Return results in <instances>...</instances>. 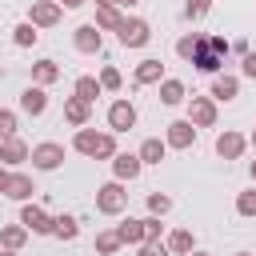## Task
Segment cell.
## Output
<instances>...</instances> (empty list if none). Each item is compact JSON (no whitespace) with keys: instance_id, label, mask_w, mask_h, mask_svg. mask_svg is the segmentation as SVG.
Instances as JSON below:
<instances>
[{"instance_id":"cell-36","label":"cell","mask_w":256,"mask_h":256,"mask_svg":"<svg viewBox=\"0 0 256 256\" xmlns=\"http://www.w3.org/2000/svg\"><path fill=\"white\" fill-rule=\"evenodd\" d=\"M120 84H124V80H120L116 68H104V72H100V88H104V92H116Z\"/></svg>"},{"instance_id":"cell-29","label":"cell","mask_w":256,"mask_h":256,"mask_svg":"<svg viewBox=\"0 0 256 256\" xmlns=\"http://www.w3.org/2000/svg\"><path fill=\"white\" fill-rule=\"evenodd\" d=\"M12 40H16V48H32L36 40H40V32L24 20V24H16V32H12Z\"/></svg>"},{"instance_id":"cell-43","label":"cell","mask_w":256,"mask_h":256,"mask_svg":"<svg viewBox=\"0 0 256 256\" xmlns=\"http://www.w3.org/2000/svg\"><path fill=\"white\" fill-rule=\"evenodd\" d=\"M116 4H124V8H132V4H140V0H116Z\"/></svg>"},{"instance_id":"cell-32","label":"cell","mask_w":256,"mask_h":256,"mask_svg":"<svg viewBox=\"0 0 256 256\" xmlns=\"http://www.w3.org/2000/svg\"><path fill=\"white\" fill-rule=\"evenodd\" d=\"M140 224H144V244H160V232H164L160 216H144Z\"/></svg>"},{"instance_id":"cell-7","label":"cell","mask_w":256,"mask_h":256,"mask_svg":"<svg viewBox=\"0 0 256 256\" xmlns=\"http://www.w3.org/2000/svg\"><path fill=\"white\" fill-rule=\"evenodd\" d=\"M72 44H76V52H84V56H96V52L104 48V32H100L96 24H80V28L72 32Z\"/></svg>"},{"instance_id":"cell-34","label":"cell","mask_w":256,"mask_h":256,"mask_svg":"<svg viewBox=\"0 0 256 256\" xmlns=\"http://www.w3.org/2000/svg\"><path fill=\"white\" fill-rule=\"evenodd\" d=\"M16 136V112L0 108V140H12Z\"/></svg>"},{"instance_id":"cell-40","label":"cell","mask_w":256,"mask_h":256,"mask_svg":"<svg viewBox=\"0 0 256 256\" xmlns=\"http://www.w3.org/2000/svg\"><path fill=\"white\" fill-rule=\"evenodd\" d=\"M8 180H12V172H8V168H4V164H0V196H4V192H8Z\"/></svg>"},{"instance_id":"cell-10","label":"cell","mask_w":256,"mask_h":256,"mask_svg":"<svg viewBox=\"0 0 256 256\" xmlns=\"http://www.w3.org/2000/svg\"><path fill=\"white\" fill-rule=\"evenodd\" d=\"M132 124H136V108H132L128 100H116V104L108 108V128H112V132H128Z\"/></svg>"},{"instance_id":"cell-14","label":"cell","mask_w":256,"mask_h":256,"mask_svg":"<svg viewBox=\"0 0 256 256\" xmlns=\"http://www.w3.org/2000/svg\"><path fill=\"white\" fill-rule=\"evenodd\" d=\"M20 108H24L28 116H44V108H48V92H44L40 84L24 88V92H20Z\"/></svg>"},{"instance_id":"cell-16","label":"cell","mask_w":256,"mask_h":256,"mask_svg":"<svg viewBox=\"0 0 256 256\" xmlns=\"http://www.w3.org/2000/svg\"><path fill=\"white\" fill-rule=\"evenodd\" d=\"M28 152H32V148H28L24 140H16V136H12V140H0V164H24Z\"/></svg>"},{"instance_id":"cell-8","label":"cell","mask_w":256,"mask_h":256,"mask_svg":"<svg viewBox=\"0 0 256 256\" xmlns=\"http://www.w3.org/2000/svg\"><path fill=\"white\" fill-rule=\"evenodd\" d=\"M20 224H24L28 232H36V236H48V232H52V216H48L40 204H24V208H20Z\"/></svg>"},{"instance_id":"cell-42","label":"cell","mask_w":256,"mask_h":256,"mask_svg":"<svg viewBox=\"0 0 256 256\" xmlns=\"http://www.w3.org/2000/svg\"><path fill=\"white\" fill-rule=\"evenodd\" d=\"M108 4H112V8H116V0H96V8H108Z\"/></svg>"},{"instance_id":"cell-22","label":"cell","mask_w":256,"mask_h":256,"mask_svg":"<svg viewBox=\"0 0 256 256\" xmlns=\"http://www.w3.org/2000/svg\"><path fill=\"white\" fill-rule=\"evenodd\" d=\"M164 80V64L160 60H140L136 64V84H160Z\"/></svg>"},{"instance_id":"cell-6","label":"cell","mask_w":256,"mask_h":256,"mask_svg":"<svg viewBox=\"0 0 256 256\" xmlns=\"http://www.w3.org/2000/svg\"><path fill=\"white\" fill-rule=\"evenodd\" d=\"M188 124H192V128H212V124H216V100L192 96V100H188Z\"/></svg>"},{"instance_id":"cell-44","label":"cell","mask_w":256,"mask_h":256,"mask_svg":"<svg viewBox=\"0 0 256 256\" xmlns=\"http://www.w3.org/2000/svg\"><path fill=\"white\" fill-rule=\"evenodd\" d=\"M0 256H16V252H8V248H4V252H0Z\"/></svg>"},{"instance_id":"cell-18","label":"cell","mask_w":256,"mask_h":256,"mask_svg":"<svg viewBox=\"0 0 256 256\" xmlns=\"http://www.w3.org/2000/svg\"><path fill=\"white\" fill-rule=\"evenodd\" d=\"M32 80H36L40 88L56 84V80H60V64H56V60H36V64H32Z\"/></svg>"},{"instance_id":"cell-47","label":"cell","mask_w":256,"mask_h":256,"mask_svg":"<svg viewBox=\"0 0 256 256\" xmlns=\"http://www.w3.org/2000/svg\"><path fill=\"white\" fill-rule=\"evenodd\" d=\"M188 256H208V252H188Z\"/></svg>"},{"instance_id":"cell-17","label":"cell","mask_w":256,"mask_h":256,"mask_svg":"<svg viewBox=\"0 0 256 256\" xmlns=\"http://www.w3.org/2000/svg\"><path fill=\"white\" fill-rule=\"evenodd\" d=\"M32 192H36V184H32V176H24V172H16L12 180H8V200H20V204H28L32 200Z\"/></svg>"},{"instance_id":"cell-13","label":"cell","mask_w":256,"mask_h":256,"mask_svg":"<svg viewBox=\"0 0 256 256\" xmlns=\"http://www.w3.org/2000/svg\"><path fill=\"white\" fill-rule=\"evenodd\" d=\"M140 168H144V164H140V156H132V152H116V156H112V172H116L120 184H124V180H136Z\"/></svg>"},{"instance_id":"cell-12","label":"cell","mask_w":256,"mask_h":256,"mask_svg":"<svg viewBox=\"0 0 256 256\" xmlns=\"http://www.w3.org/2000/svg\"><path fill=\"white\" fill-rule=\"evenodd\" d=\"M244 148H248V140L240 132H220L216 136V156H224V160H240Z\"/></svg>"},{"instance_id":"cell-9","label":"cell","mask_w":256,"mask_h":256,"mask_svg":"<svg viewBox=\"0 0 256 256\" xmlns=\"http://www.w3.org/2000/svg\"><path fill=\"white\" fill-rule=\"evenodd\" d=\"M56 20H60V4L56 0H32V16H28L32 28H52Z\"/></svg>"},{"instance_id":"cell-24","label":"cell","mask_w":256,"mask_h":256,"mask_svg":"<svg viewBox=\"0 0 256 256\" xmlns=\"http://www.w3.org/2000/svg\"><path fill=\"white\" fill-rule=\"evenodd\" d=\"M116 236H120V244H144V224L124 220V224H116Z\"/></svg>"},{"instance_id":"cell-37","label":"cell","mask_w":256,"mask_h":256,"mask_svg":"<svg viewBox=\"0 0 256 256\" xmlns=\"http://www.w3.org/2000/svg\"><path fill=\"white\" fill-rule=\"evenodd\" d=\"M148 208H152V216H164V212L172 208V200H168L164 192H152V196H148Z\"/></svg>"},{"instance_id":"cell-35","label":"cell","mask_w":256,"mask_h":256,"mask_svg":"<svg viewBox=\"0 0 256 256\" xmlns=\"http://www.w3.org/2000/svg\"><path fill=\"white\" fill-rule=\"evenodd\" d=\"M208 8H212V0H188L184 4V16L188 20H200V16H208Z\"/></svg>"},{"instance_id":"cell-41","label":"cell","mask_w":256,"mask_h":256,"mask_svg":"<svg viewBox=\"0 0 256 256\" xmlns=\"http://www.w3.org/2000/svg\"><path fill=\"white\" fill-rule=\"evenodd\" d=\"M56 4H60V8H80L84 0H56Z\"/></svg>"},{"instance_id":"cell-30","label":"cell","mask_w":256,"mask_h":256,"mask_svg":"<svg viewBox=\"0 0 256 256\" xmlns=\"http://www.w3.org/2000/svg\"><path fill=\"white\" fill-rule=\"evenodd\" d=\"M200 40H204V36H192V32H188V36H180V40H176V56H180V60H192V56H196V48H200Z\"/></svg>"},{"instance_id":"cell-3","label":"cell","mask_w":256,"mask_h":256,"mask_svg":"<svg viewBox=\"0 0 256 256\" xmlns=\"http://www.w3.org/2000/svg\"><path fill=\"white\" fill-rule=\"evenodd\" d=\"M124 208H128V192H124L120 180H108V184L96 188V212L116 216V212H124Z\"/></svg>"},{"instance_id":"cell-21","label":"cell","mask_w":256,"mask_h":256,"mask_svg":"<svg viewBox=\"0 0 256 256\" xmlns=\"http://www.w3.org/2000/svg\"><path fill=\"white\" fill-rule=\"evenodd\" d=\"M164 248L176 252V256H188V252H196V240H192L188 228H176V232H168V244H164Z\"/></svg>"},{"instance_id":"cell-20","label":"cell","mask_w":256,"mask_h":256,"mask_svg":"<svg viewBox=\"0 0 256 256\" xmlns=\"http://www.w3.org/2000/svg\"><path fill=\"white\" fill-rule=\"evenodd\" d=\"M24 240H28V228H24V224H4V228H0V244H4L8 252H20Z\"/></svg>"},{"instance_id":"cell-2","label":"cell","mask_w":256,"mask_h":256,"mask_svg":"<svg viewBox=\"0 0 256 256\" xmlns=\"http://www.w3.org/2000/svg\"><path fill=\"white\" fill-rule=\"evenodd\" d=\"M224 56H228V40L224 36H204L200 40V48H196V56H192V64L200 68V72H220V64H224Z\"/></svg>"},{"instance_id":"cell-48","label":"cell","mask_w":256,"mask_h":256,"mask_svg":"<svg viewBox=\"0 0 256 256\" xmlns=\"http://www.w3.org/2000/svg\"><path fill=\"white\" fill-rule=\"evenodd\" d=\"M236 256H252V252H236Z\"/></svg>"},{"instance_id":"cell-39","label":"cell","mask_w":256,"mask_h":256,"mask_svg":"<svg viewBox=\"0 0 256 256\" xmlns=\"http://www.w3.org/2000/svg\"><path fill=\"white\" fill-rule=\"evenodd\" d=\"M136 256H168V248H164V244H140Z\"/></svg>"},{"instance_id":"cell-19","label":"cell","mask_w":256,"mask_h":256,"mask_svg":"<svg viewBox=\"0 0 256 256\" xmlns=\"http://www.w3.org/2000/svg\"><path fill=\"white\" fill-rule=\"evenodd\" d=\"M236 92H240V80L228 76V72H216V80H212V100H232Z\"/></svg>"},{"instance_id":"cell-26","label":"cell","mask_w":256,"mask_h":256,"mask_svg":"<svg viewBox=\"0 0 256 256\" xmlns=\"http://www.w3.org/2000/svg\"><path fill=\"white\" fill-rule=\"evenodd\" d=\"M184 96H188V92H184V84H180V80H160V100H164L168 108H172V104H180Z\"/></svg>"},{"instance_id":"cell-27","label":"cell","mask_w":256,"mask_h":256,"mask_svg":"<svg viewBox=\"0 0 256 256\" xmlns=\"http://www.w3.org/2000/svg\"><path fill=\"white\" fill-rule=\"evenodd\" d=\"M52 232H56L60 240H76L80 224H76V216H52Z\"/></svg>"},{"instance_id":"cell-46","label":"cell","mask_w":256,"mask_h":256,"mask_svg":"<svg viewBox=\"0 0 256 256\" xmlns=\"http://www.w3.org/2000/svg\"><path fill=\"white\" fill-rule=\"evenodd\" d=\"M252 180H256V160H252Z\"/></svg>"},{"instance_id":"cell-45","label":"cell","mask_w":256,"mask_h":256,"mask_svg":"<svg viewBox=\"0 0 256 256\" xmlns=\"http://www.w3.org/2000/svg\"><path fill=\"white\" fill-rule=\"evenodd\" d=\"M252 148H256V128H252Z\"/></svg>"},{"instance_id":"cell-31","label":"cell","mask_w":256,"mask_h":256,"mask_svg":"<svg viewBox=\"0 0 256 256\" xmlns=\"http://www.w3.org/2000/svg\"><path fill=\"white\" fill-rule=\"evenodd\" d=\"M116 248H120V236H116V228H108V232H100V236H96V252H100V256H112Z\"/></svg>"},{"instance_id":"cell-38","label":"cell","mask_w":256,"mask_h":256,"mask_svg":"<svg viewBox=\"0 0 256 256\" xmlns=\"http://www.w3.org/2000/svg\"><path fill=\"white\" fill-rule=\"evenodd\" d=\"M240 68H244V76L256 80V52H244V56H240Z\"/></svg>"},{"instance_id":"cell-25","label":"cell","mask_w":256,"mask_h":256,"mask_svg":"<svg viewBox=\"0 0 256 256\" xmlns=\"http://www.w3.org/2000/svg\"><path fill=\"white\" fill-rule=\"evenodd\" d=\"M100 92H104V88H100V80H96V76H80V80H76V96H80V100L96 104V96H100Z\"/></svg>"},{"instance_id":"cell-5","label":"cell","mask_w":256,"mask_h":256,"mask_svg":"<svg viewBox=\"0 0 256 256\" xmlns=\"http://www.w3.org/2000/svg\"><path fill=\"white\" fill-rule=\"evenodd\" d=\"M28 160H32V168H40V172H56V168L64 164V148L52 144V140H44V144H36V148L28 152Z\"/></svg>"},{"instance_id":"cell-15","label":"cell","mask_w":256,"mask_h":256,"mask_svg":"<svg viewBox=\"0 0 256 256\" xmlns=\"http://www.w3.org/2000/svg\"><path fill=\"white\" fill-rule=\"evenodd\" d=\"M88 116H92V104H88V100H80V96H68V100H64V120H68V124L84 128Z\"/></svg>"},{"instance_id":"cell-1","label":"cell","mask_w":256,"mask_h":256,"mask_svg":"<svg viewBox=\"0 0 256 256\" xmlns=\"http://www.w3.org/2000/svg\"><path fill=\"white\" fill-rule=\"evenodd\" d=\"M72 148H76L80 156H92V160H112V156H116V136H112V132L76 128V136H72Z\"/></svg>"},{"instance_id":"cell-28","label":"cell","mask_w":256,"mask_h":256,"mask_svg":"<svg viewBox=\"0 0 256 256\" xmlns=\"http://www.w3.org/2000/svg\"><path fill=\"white\" fill-rule=\"evenodd\" d=\"M120 20H124V16H120V8H112V4H108V8H96V20H92V24L104 32V28H120Z\"/></svg>"},{"instance_id":"cell-23","label":"cell","mask_w":256,"mask_h":256,"mask_svg":"<svg viewBox=\"0 0 256 256\" xmlns=\"http://www.w3.org/2000/svg\"><path fill=\"white\" fill-rule=\"evenodd\" d=\"M164 152H168V144H164V140H156V136H148V140L140 144V152H136V156H140V164H160V160H164Z\"/></svg>"},{"instance_id":"cell-33","label":"cell","mask_w":256,"mask_h":256,"mask_svg":"<svg viewBox=\"0 0 256 256\" xmlns=\"http://www.w3.org/2000/svg\"><path fill=\"white\" fill-rule=\"evenodd\" d=\"M236 212H240V216H256V188L236 196Z\"/></svg>"},{"instance_id":"cell-11","label":"cell","mask_w":256,"mask_h":256,"mask_svg":"<svg viewBox=\"0 0 256 256\" xmlns=\"http://www.w3.org/2000/svg\"><path fill=\"white\" fill-rule=\"evenodd\" d=\"M164 144H168V148H192V144H196V128H192L188 120H172Z\"/></svg>"},{"instance_id":"cell-4","label":"cell","mask_w":256,"mask_h":256,"mask_svg":"<svg viewBox=\"0 0 256 256\" xmlns=\"http://www.w3.org/2000/svg\"><path fill=\"white\" fill-rule=\"evenodd\" d=\"M116 36H120L124 48H144V44L152 40V28H148V20H140V16H124L120 28H116Z\"/></svg>"}]
</instances>
